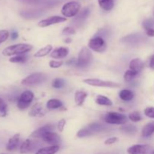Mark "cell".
Here are the masks:
<instances>
[{"mask_svg": "<svg viewBox=\"0 0 154 154\" xmlns=\"http://www.w3.org/2000/svg\"><path fill=\"white\" fill-rule=\"evenodd\" d=\"M66 20V17H63L60 16H52L50 17L46 18V19H44L42 20H41L40 22L38 23V26L39 27H44L54 25V24L57 23H63Z\"/></svg>", "mask_w": 154, "mask_h": 154, "instance_id": "12", "label": "cell"}, {"mask_svg": "<svg viewBox=\"0 0 154 154\" xmlns=\"http://www.w3.org/2000/svg\"><path fill=\"white\" fill-rule=\"evenodd\" d=\"M153 151L152 147L147 144H135L127 150L129 154H149L153 153Z\"/></svg>", "mask_w": 154, "mask_h": 154, "instance_id": "10", "label": "cell"}, {"mask_svg": "<svg viewBox=\"0 0 154 154\" xmlns=\"http://www.w3.org/2000/svg\"><path fill=\"white\" fill-rule=\"evenodd\" d=\"M138 75V72L131 70V69H129V70H127L125 72L124 75H123L124 81H126V82H130V81H132Z\"/></svg>", "mask_w": 154, "mask_h": 154, "instance_id": "30", "label": "cell"}, {"mask_svg": "<svg viewBox=\"0 0 154 154\" xmlns=\"http://www.w3.org/2000/svg\"><path fill=\"white\" fill-rule=\"evenodd\" d=\"M47 108L48 109L54 110V109H58V108H60L62 106H63V103L60 100L57 99H50V100L48 101L47 102Z\"/></svg>", "mask_w": 154, "mask_h": 154, "instance_id": "28", "label": "cell"}, {"mask_svg": "<svg viewBox=\"0 0 154 154\" xmlns=\"http://www.w3.org/2000/svg\"><path fill=\"white\" fill-rule=\"evenodd\" d=\"M144 38L142 34L141 33H135V34L129 35L127 36H125L123 38L122 41L124 43L127 44V45H131V46H136L138 45L140 43H142L144 41Z\"/></svg>", "mask_w": 154, "mask_h": 154, "instance_id": "11", "label": "cell"}, {"mask_svg": "<svg viewBox=\"0 0 154 154\" xmlns=\"http://www.w3.org/2000/svg\"><path fill=\"white\" fill-rule=\"evenodd\" d=\"M64 85L65 81L62 78H56L52 84V87L55 89H60L64 87Z\"/></svg>", "mask_w": 154, "mask_h": 154, "instance_id": "33", "label": "cell"}, {"mask_svg": "<svg viewBox=\"0 0 154 154\" xmlns=\"http://www.w3.org/2000/svg\"><path fill=\"white\" fill-rule=\"evenodd\" d=\"M144 66V62L141 59H133L129 63V69H131L132 71H135V72H138V73H139V72H141L143 70Z\"/></svg>", "mask_w": 154, "mask_h": 154, "instance_id": "18", "label": "cell"}, {"mask_svg": "<svg viewBox=\"0 0 154 154\" xmlns=\"http://www.w3.org/2000/svg\"><path fill=\"white\" fill-rule=\"evenodd\" d=\"M93 54H92L89 48L84 47L80 51L75 66L81 68L87 67V66H90L91 62L93 61Z\"/></svg>", "mask_w": 154, "mask_h": 154, "instance_id": "3", "label": "cell"}, {"mask_svg": "<svg viewBox=\"0 0 154 154\" xmlns=\"http://www.w3.org/2000/svg\"><path fill=\"white\" fill-rule=\"evenodd\" d=\"M36 148H37V144L31 138H28V139L25 140L21 144L20 152L22 154L32 153Z\"/></svg>", "mask_w": 154, "mask_h": 154, "instance_id": "13", "label": "cell"}, {"mask_svg": "<svg viewBox=\"0 0 154 154\" xmlns=\"http://www.w3.org/2000/svg\"><path fill=\"white\" fill-rule=\"evenodd\" d=\"M105 121L108 124L124 125L127 122V117L118 112H108L105 114Z\"/></svg>", "mask_w": 154, "mask_h": 154, "instance_id": "6", "label": "cell"}, {"mask_svg": "<svg viewBox=\"0 0 154 154\" xmlns=\"http://www.w3.org/2000/svg\"><path fill=\"white\" fill-rule=\"evenodd\" d=\"M96 103L100 105H105V106H111L113 102L107 96H102V95H98L96 98Z\"/></svg>", "mask_w": 154, "mask_h": 154, "instance_id": "27", "label": "cell"}, {"mask_svg": "<svg viewBox=\"0 0 154 154\" xmlns=\"http://www.w3.org/2000/svg\"><path fill=\"white\" fill-rule=\"evenodd\" d=\"M144 114L147 117L154 119V107H148L144 110Z\"/></svg>", "mask_w": 154, "mask_h": 154, "instance_id": "37", "label": "cell"}, {"mask_svg": "<svg viewBox=\"0 0 154 154\" xmlns=\"http://www.w3.org/2000/svg\"><path fill=\"white\" fill-rule=\"evenodd\" d=\"M65 126H66V120L64 119H62L60 121L58 122V124H57V128H58V130L60 132H63L64 130Z\"/></svg>", "mask_w": 154, "mask_h": 154, "instance_id": "40", "label": "cell"}, {"mask_svg": "<svg viewBox=\"0 0 154 154\" xmlns=\"http://www.w3.org/2000/svg\"><path fill=\"white\" fill-rule=\"evenodd\" d=\"M54 129H55V127H54V125L47 124L45 126L38 129L37 130L34 131L31 134L30 137L33 138H42L44 135L48 133V132H54Z\"/></svg>", "mask_w": 154, "mask_h": 154, "instance_id": "14", "label": "cell"}, {"mask_svg": "<svg viewBox=\"0 0 154 154\" xmlns=\"http://www.w3.org/2000/svg\"><path fill=\"white\" fill-rule=\"evenodd\" d=\"M129 120H132L134 123H136V122H139L141 120V116L139 112L138 111H133V112L130 113L129 115Z\"/></svg>", "mask_w": 154, "mask_h": 154, "instance_id": "32", "label": "cell"}, {"mask_svg": "<svg viewBox=\"0 0 154 154\" xmlns=\"http://www.w3.org/2000/svg\"><path fill=\"white\" fill-rule=\"evenodd\" d=\"M26 60L27 56L26 54H20V55H16L10 58L9 61L12 63H25Z\"/></svg>", "mask_w": 154, "mask_h": 154, "instance_id": "31", "label": "cell"}, {"mask_svg": "<svg viewBox=\"0 0 154 154\" xmlns=\"http://www.w3.org/2000/svg\"><path fill=\"white\" fill-rule=\"evenodd\" d=\"M65 42H66V43H70V42H72V38H67L65 40Z\"/></svg>", "mask_w": 154, "mask_h": 154, "instance_id": "47", "label": "cell"}, {"mask_svg": "<svg viewBox=\"0 0 154 154\" xmlns=\"http://www.w3.org/2000/svg\"><path fill=\"white\" fill-rule=\"evenodd\" d=\"M11 37L12 40H15V39H17L18 38V33L17 32L13 31V32H12Z\"/></svg>", "mask_w": 154, "mask_h": 154, "instance_id": "44", "label": "cell"}, {"mask_svg": "<svg viewBox=\"0 0 154 154\" xmlns=\"http://www.w3.org/2000/svg\"><path fill=\"white\" fill-rule=\"evenodd\" d=\"M143 27L145 29V30L148 29H152L153 27V20L151 19H147L143 22Z\"/></svg>", "mask_w": 154, "mask_h": 154, "instance_id": "38", "label": "cell"}, {"mask_svg": "<svg viewBox=\"0 0 154 154\" xmlns=\"http://www.w3.org/2000/svg\"><path fill=\"white\" fill-rule=\"evenodd\" d=\"M154 133V121L149 122L142 128L141 136L143 138H148Z\"/></svg>", "mask_w": 154, "mask_h": 154, "instance_id": "21", "label": "cell"}, {"mask_svg": "<svg viewBox=\"0 0 154 154\" xmlns=\"http://www.w3.org/2000/svg\"><path fill=\"white\" fill-rule=\"evenodd\" d=\"M83 82L93 87H106V88H118L120 87V84L112 82V81H103V80L96 79V78H88L83 81Z\"/></svg>", "mask_w": 154, "mask_h": 154, "instance_id": "7", "label": "cell"}, {"mask_svg": "<svg viewBox=\"0 0 154 154\" xmlns=\"http://www.w3.org/2000/svg\"><path fill=\"white\" fill-rule=\"evenodd\" d=\"M45 109L41 104L37 103L32 106L31 110L29 112V116L32 117H42L45 115Z\"/></svg>", "mask_w": 154, "mask_h": 154, "instance_id": "16", "label": "cell"}, {"mask_svg": "<svg viewBox=\"0 0 154 154\" xmlns=\"http://www.w3.org/2000/svg\"><path fill=\"white\" fill-rule=\"evenodd\" d=\"M21 2H26V3H32L34 2H36L37 0H20Z\"/></svg>", "mask_w": 154, "mask_h": 154, "instance_id": "45", "label": "cell"}, {"mask_svg": "<svg viewBox=\"0 0 154 154\" xmlns=\"http://www.w3.org/2000/svg\"><path fill=\"white\" fill-rule=\"evenodd\" d=\"M8 106L7 104H4L2 106L0 107V117H5L7 115Z\"/></svg>", "mask_w": 154, "mask_h": 154, "instance_id": "39", "label": "cell"}, {"mask_svg": "<svg viewBox=\"0 0 154 154\" xmlns=\"http://www.w3.org/2000/svg\"><path fill=\"white\" fill-rule=\"evenodd\" d=\"M59 150H60L59 145H51L49 147L39 149L35 154H55Z\"/></svg>", "mask_w": 154, "mask_h": 154, "instance_id": "23", "label": "cell"}, {"mask_svg": "<svg viewBox=\"0 0 154 154\" xmlns=\"http://www.w3.org/2000/svg\"><path fill=\"white\" fill-rule=\"evenodd\" d=\"M4 104H5V102L4 101H3V99H2L1 97H0V107L2 106V105H4Z\"/></svg>", "mask_w": 154, "mask_h": 154, "instance_id": "46", "label": "cell"}, {"mask_svg": "<svg viewBox=\"0 0 154 154\" xmlns=\"http://www.w3.org/2000/svg\"><path fill=\"white\" fill-rule=\"evenodd\" d=\"M81 5L75 1L69 2L63 6L61 10L62 14L66 17H73L79 13Z\"/></svg>", "mask_w": 154, "mask_h": 154, "instance_id": "5", "label": "cell"}, {"mask_svg": "<svg viewBox=\"0 0 154 154\" xmlns=\"http://www.w3.org/2000/svg\"><path fill=\"white\" fill-rule=\"evenodd\" d=\"M42 139L51 145H58V144H60L61 141L60 135L54 132H48L44 135Z\"/></svg>", "mask_w": 154, "mask_h": 154, "instance_id": "15", "label": "cell"}, {"mask_svg": "<svg viewBox=\"0 0 154 154\" xmlns=\"http://www.w3.org/2000/svg\"><path fill=\"white\" fill-rule=\"evenodd\" d=\"M88 48L95 52L103 53L106 50L107 45L103 38L100 36H96L89 41Z\"/></svg>", "mask_w": 154, "mask_h": 154, "instance_id": "9", "label": "cell"}, {"mask_svg": "<svg viewBox=\"0 0 154 154\" xmlns=\"http://www.w3.org/2000/svg\"><path fill=\"white\" fill-rule=\"evenodd\" d=\"M63 65V61H57V60H51L49 62V66L52 69H57L61 67Z\"/></svg>", "mask_w": 154, "mask_h": 154, "instance_id": "36", "label": "cell"}, {"mask_svg": "<svg viewBox=\"0 0 154 154\" xmlns=\"http://www.w3.org/2000/svg\"><path fill=\"white\" fill-rule=\"evenodd\" d=\"M20 134H15L14 135L11 137L10 139L8 140V142L7 145H6V149L8 151H14V150H16L18 147V144H19L20 141Z\"/></svg>", "mask_w": 154, "mask_h": 154, "instance_id": "19", "label": "cell"}, {"mask_svg": "<svg viewBox=\"0 0 154 154\" xmlns=\"http://www.w3.org/2000/svg\"><path fill=\"white\" fill-rule=\"evenodd\" d=\"M151 154H154V150H153V153H152Z\"/></svg>", "mask_w": 154, "mask_h": 154, "instance_id": "48", "label": "cell"}, {"mask_svg": "<svg viewBox=\"0 0 154 154\" xmlns=\"http://www.w3.org/2000/svg\"><path fill=\"white\" fill-rule=\"evenodd\" d=\"M1 154H3V153H1Z\"/></svg>", "mask_w": 154, "mask_h": 154, "instance_id": "49", "label": "cell"}, {"mask_svg": "<svg viewBox=\"0 0 154 154\" xmlns=\"http://www.w3.org/2000/svg\"><path fill=\"white\" fill-rule=\"evenodd\" d=\"M68 54H69V49L64 47H60L56 48L51 52V57L56 60H60L67 57Z\"/></svg>", "mask_w": 154, "mask_h": 154, "instance_id": "17", "label": "cell"}, {"mask_svg": "<svg viewBox=\"0 0 154 154\" xmlns=\"http://www.w3.org/2000/svg\"><path fill=\"white\" fill-rule=\"evenodd\" d=\"M47 79H48V76L45 73H42V72H35V73L31 74L29 76H27L26 78H24L21 81V84L23 85L26 86L38 85V84L45 82L47 81Z\"/></svg>", "mask_w": 154, "mask_h": 154, "instance_id": "4", "label": "cell"}, {"mask_svg": "<svg viewBox=\"0 0 154 154\" xmlns=\"http://www.w3.org/2000/svg\"><path fill=\"white\" fill-rule=\"evenodd\" d=\"M52 49H53L52 45H46L45 47H44V48H41L40 50H38V51L34 54V57H36V58H41V57H45V56H47L48 54H50V53L51 52Z\"/></svg>", "mask_w": 154, "mask_h": 154, "instance_id": "25", "label": "cell"}, {"mask_svg": "<svg viewBox=\"0 0 154 154\" xmlns=\"http://www.w3.org/2000/svg\"><path fill=\"white\" fill-rule=\"evenodd\" d=\"M146 34L149 37H154V29H148L146 30Z\"/></svg>", "mask_w": 154, "mask_h": 154, "instance_id": "42", "label": "cell"}, {"mask_svg": "<svg viewBox=\"0 0 154 154\" xmlns=\"http://www.w3.org/2000/svg\"><path fill=\"white\" fill-rule=\"evenodd\" d=\"M119 96L120 99L124 102H129L132 100L134 98V93L132 90H122L119 93Z\"/></svg>", "mask_w": 154, "mask_h": 154, "instance_id": "24", "label": "cell"}, {"mask_svg": "<svg viewBox=\"0 0 154 154\" xmlns=\"http://www.w3.org/2000/svg\"><path fill=\"white\" fill-rule=\"evenodd\" d=\"M87 97V93L85 91L78 90L75 94V102L78 106H81L85 102V99Z\"/></svg>", "mask_w": 154, "mask_h": 154, "instance_id": "22", "label": "cell"}, {"mask_svg": "<svg viewBox=\"0 0 154 154\" xmlns=\"http://www.w3.org/2000/svg\"><path fill=\"white\" fill-rule=\"evenodd\" d=\"M120 129L122 132L129 135H133L138 131V129L135 125H123L120 128Z\"/></svg>", "mask_w": 154, "mask_h": 154, "instance_id": "29", "label": "cell"}, {"mask_svg": "<svg viewBox=\"0 0 154 154\" xmlns=\"http://www.w3.org/2000/svg\"><path fill=\"white\" fill-rule=\"evenodd\" d=\"M76 33V30L75 28L72 26H67L64 28V29L62 32V34L63 35H75Z\"/></svg>", "mask_w": 154, "mask_h": 154, "instance_id": "34", "label": "cell"}, {"mask_svg": "<svg viewBox=\"0 0 154 154\" xmlns=\"http://www.w3.org/2000/svg\"><path fill=\"white\" fill-rule=\"evenodd\" d=\"M105 129H106V127L104 125L100 124L99 123H93L78 131L77 136L78 138H84V137L91 136V135L104 132Z\"/></svg>", "mask_w": 154, "mask_h": 154, "instance_id": "2", "label": "cell"}, {"mask_svg": "<svg viewBox=\"0 0 154 154\" xmlns=\"http://www.w3.org/2000/svg\"><path fill=\"white\" fill-rule=\"evenodd\" d=\"M32 45L29 44H17L7 47L2 51V54L5 57L26 54L32 49Z\"/></svg>", "mask_w": 154, "mask_h": 154, "instance_id": "1", "label": "cell"}, {"mask_svg": "<svg viewBox=\"0 0 154 154\" xmlns=\"http://www.w3.org/2000/svg\"><path fill=\"white\" fill-rule=\"evenodd\" d=\"M99 5L104 11H111L114 6V0H98Z\"/></svg>", "mask_w": 154, "mask_h": 154, "instance_id": "26", "label": "cell"}, {"mask_svg": "<svg viewBox=\"0 0 154 154\" xmlns=\"http://www.w3.org/2000/svg\"><path fill=\"white\" fill-rule=\"evenodd\" d=\"M90 14V9L88 8H86L84 10L81 11L80 13H78L77 14V17L74 20V22H75V25L78 26L83 24V23L85 21V20L87 19V17Z\"/></svg>", "mask_w": 154, "mask_h": 154, "instance_id": "20", "label": "cell"}, {"mask_svg": "<svg viewBox=\"0 0 154 154\" xmlns=\"http://www.w3.org/2000/svg\"><path fill=\"white\" fill-rule=\"evenodd\" d=\"M34 99V94L32 91L26 90L22 93L17 99V108L20 110H25L29 107Z\"/></svg>", "mask_w": 154, "mask_h": 154, "instance_id": "8", "label": "cell"}, {"mask_svg": "<svg viewBox=\"0 0 154 154\" xmlns=\"http://www.w3.org/2000/svg\"><path fill=\"white\" fill-rule=\"evenodd\" d=\"M149 66H150V69L154 70V55H153L151 57H150V63H149Z\"/></svg>", "mask_w": 154, "mask_h": 154, "instance_id": "43", "label": "cell"}, {"mask_svg": "<svg viewBox=\"0 0 154 154\" xmlns=\"http://www.w3.org/2000/svg\"><path fill=\"white\" fill-rule=\"evenodd\" d=\"M117 141V138L116 137H112V138H109L108 139H107L106 141H105V144H107V145H110V144H113L114 143H116Z\"/></svg>", "mask_w": 154, "mask_h": 154, "instance_id": "41", "label": "cell"}, {"mask_svg": "<svg viewBox=\"0 0 154 154\" xmlns=\"http://www.w3.org/2000/svg\"><path fill=\"white\" fill-rule=\"evenodd\" d=\"M9 35H9V32L8 31V30H0V44L5 42V41L8 38Z\"/></svg>", "mask_w": 154, "mask_h": 154, "instance_id": "35", "label": "cell"}]
</instances>
